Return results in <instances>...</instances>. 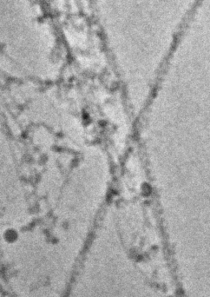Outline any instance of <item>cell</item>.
Listing matches in <instances>:
<instances>
[{"label":"cell","instance_id":"1","mask_svg":"<svg viewBox=\"0 0 210 297\" xmlns=\"http://www.w3.org/2000/svg\"><path fill=\"white\" fill-rule=\"evenodd\" d=\"M109 42L132 73L148 76L167 58L200 0H97Z\"/></svg>","mask_w":210,"mask_h":297}]
</instances>
